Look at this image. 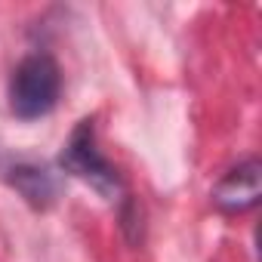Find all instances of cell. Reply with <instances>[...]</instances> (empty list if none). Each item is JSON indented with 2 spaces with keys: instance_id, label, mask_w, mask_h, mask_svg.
<instances>
[{
  "instance_id": "cell-1",
  "label": "cell",
  "mask_w": 262,
  "mask_h": 262,
  "mask_svg": "<svg viewBox=\"0 0 262 262\" xmlns=\"http://www.w3.org/2000/svg\"><path fill=\"white\" fill-rule=\"evenodd\" d=\"M59 90H62L59 65L47 53H34V56L22 59L16 65V71H13L10 108L16 111V117H25V120L43 117V114H50L56 108Z\"/></svg>"
},
{
  "instance_id": "cell-2",
  "label": "cell",
  "mask_w": 262,
  "mask_h": 262,
  "mask_svg": "<svg viewBox=\"0 0 262 262\" xmlns=\"http://www.w3.org/2000/svg\"><path fill=\"white\" fill-rule=\"evenodd\" d=\"M62 167L74 176H80L83 182H90L99 194H105L108 201H117L123 194V179L120 173L99 155L96 148V133H93V120H80L74 126V133L62 151Z\"/></svg>"
},
{
  "instance_id": "cell-3",
  "label": "cell",
  "mask_w": 262,
  "mask_h": 262,
  "mask_svg": "<svg viewBox=\"0 0 262 262\" xmlns=\"http://www.w3.org/2000/svg\"><path fill=\"white\" fill-rule=\"evenodd\" d=\"M259 198H262V164L256 158L231 167L213 188V204L228 216L253 210Z\"/></svg>"
},
{
  "instance_id": "cell-4",
  "label": "cell",
  "mask_w": 262,
  "mask_h": 262,
  "mask_svg": "<svg viewBox=\"0 0 262 262\" xmlns=\"http://www.w3.org/2000/svg\"><path fill=\"white\" fill-rule=\"evenodd\" d=\"M10 185L37 210H47L59 194V185H56L53 173H47L43 167H31V164L13 167L10 170Z\"/></svg>"
}]
</instances>
